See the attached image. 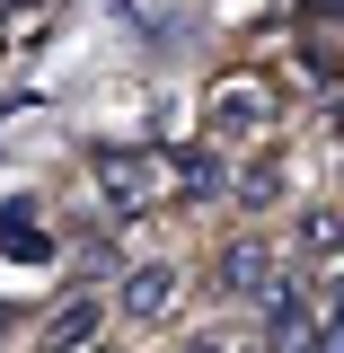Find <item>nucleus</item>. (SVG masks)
I'll return each mask as SVG.
<instances>
[{
	"mask_svg": "<svg viewBox=\"0 0 344 353\" xmlns=\"http://www.w3.org/2000/svg\"><path fill=\"white\" fill-rule=\"evenodd\" d=\"M97 185H106L115 212H150V203H168V159L159 150H106L97 159Z\"/></svg>",
	"mask_w": 344,
	"mask_h": 353,
	"instance_id": "nucleus-1",
	"label": "nucleus"
},
{
	"mask_svg": "<svg viewBox=\"0 0 344 353\" xmlns=\"http://www.w3.org/2000/svg\"><path fill=\"white\" fill-rule=\"evenodd\" d=\"M274 283H283V248L274 239H239L221 256V292H239V301H265Z\"/></svg>",
	"mask_w": 344,
	"mask_h": 353,
	"instance_id": "nucleus-2",
	"label": "nucleus"
},
{
	"mask_svg": "<svg viewBox=\"0 0 344 353\" xmlns=\"http://www.w3.org/2000/svg\"><path fill=\"white\" fill-rule=\"evenodd\" d=\"M309 327H318V318H309V292H301V274H283V283L265 292V345H274V353H292V345L309 336Z\"/></svg>",
	"mask_w": 344,
	"mask_h": 353,
	"instance_id": "nucleus-3",
	"label": "nucleus"
},
{
	"mask_svg": "<svg viewBox=\"0 0 344 353\" xmlns=\"http://www.w3.org/2000/svg\"><path fill=\"white\" fill-rule=\"evenodd\" d=\"M168 301H176V265H132L115 283V318H159Z\"/></svg>",
	"mask_w": 344,
	"mask_h": 353,
	"instance_id": "nucleus-4",
	"label": "nucleus"
},
{
	"mask_svg": "<svg viewBox=\"0 0 344 353\" xmlns=\"http://www.w3.org/2000/svg\"><path fill=\"white\" fill-rule=\"evenodd\" d=\"M97 327H106V301H97V292H80V301L53 309V327H44V345H36V353H80Z\"/></svg>",
	"mask_w": 344,
	"mask_h": 353,
	"instance_id": "nucleus-5",
	"label": "nucleus"
},
{
	"mask_svg": "<svg viewBox=\"0 0 344 353\" xmlns=\"http://www.w3.org/2000/svg\"><path fill=\"white\" fill-rule=\"evenodd\" d=\"M274 106H265V88H247V80H221V97H212V132L221 141H239V132H256Z\"/></svg>",
	"mask_w": 344,
	"mask_h": 353,
	"instance_id": "nucleus-6",
	"label": "nucleus"
},
{
	"mask_svg": "<svg viewBox=\"0 0 344 353\" xmlns=\"http://www.w3.org/2000/svg\"><path fill=\"white\" fill-rule=\"evenodd\" d=\"M0 256H18V265H44V256H53V239L27 230V203H9V212H0Z\"/></svg>",
	"mask_w": 344,
	"mask_h": 353,
	"instance_id": "nucleus-7",
	"label": "nucleus"
},
{
	"mask_svg": "<svg viewBox=\"0 0 344 353\" xmlns=\"http://www.w3.org/2000/svg\"><path fill=\"white\" fill-rule=\"evenodd\" d=\"M274 194H283V176H274V168H247V176H239V203H274Z\"/></svg>",
	"mask_w": 344,
	"mask_h": 353,
	"instance_id": "nucleus-8",
	"label": "nucleus"
},
{
	"mask_svg": "<svg viewBox=\"0 0 344 353\" xmlns=\"http://www.w3.org/2000/svg\"><path fill=\"white\" fill-rule=\"evenodd\" d=\"M185 353H230V336H194V345H185Z\"/></svg>",
	"mask_w": 344,
	"mask_h": 353,
	"instance_id": "nucleus-9",
	"label": "nucleus"
}]
</instances>
